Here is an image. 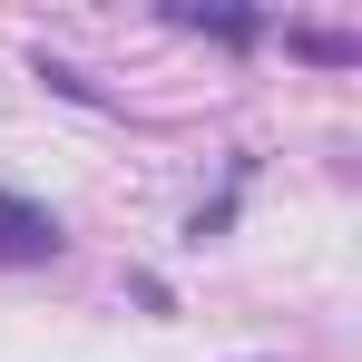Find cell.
I'll list each match as a JSON object with an SVG mask.
<instances>
[{
	"label": "cell",
	"mask_w": 362,
	"mask_h": 362,
	"mask_svg": "<svg viewBox=\"0 0 362 362\" xmlns=\"http://www.w3.org/2000/svg\"><path fill=\"white\" fill-rule=\"evenodd\" d=\"M59 216H49V206H30V196H10V186H0V264H49V255H59Z\"/></svg>",
	"instance_id": "1"
},
{
	"label": "cell",
	"mask_w": 362,
	"mask_h": 362,
	"mask_svg": "<svg viewBox=\"0 0 362 362\" xmlns=\"http://www.w3.org/2000/svg\"><path fill=\"white\" fill-rule=\"evenodd\" d=\"M177 30H216V40H264V20H245V10H177Z\"/></svg>",
	"instance_id": "2"
}]
</instances>
